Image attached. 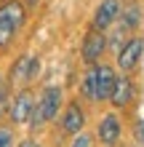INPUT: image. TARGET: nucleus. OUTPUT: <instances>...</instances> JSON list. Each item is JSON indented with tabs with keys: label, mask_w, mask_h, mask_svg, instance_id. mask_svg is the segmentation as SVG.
<instances>
[{
	"label": "nucleus",
	"mask_w": 144,
	"mask_h": 147,
	"mask_svg": "<svg viewBox=\"0 0 144 147\" xmlns=\"http://www.w3.org/2000/svg\"><path fill=\"white\" fill-rule=\"evenodd\" d=\"M24 19H27V11L19 0H8V3L0 5V51H5L13 43Z\"/></svg>",
	"instance_id": "nucleus-1"
},
{
	"label": "nucleus",
	"mask_w": 144,
	"mask_h": 147,
	"mask_svg": "<svg viewBox=\"0 0 144 147\" xmlns=\"http://www.w3.org/2000/svg\"><path fill=\"white\" fill-rule=\"evenodd\" d=\"M59 107H62V88H56V86L43 88L40 102L35 105V112H32V128H40L43 123L54 120L59 115Z\"/></svg>",
	"instance_id": "nucleus-2"
},
{
	"label": "nucleus",
	"mask_w": 144,
	"mask_h": 147,
	"mask_svg": "<svg viewBox=\"0 0 144 147\" xmlns=\"http://www.w3.org/2000/svg\"><path fill=\"white\" fill-rule=\"evenodd\" d=\"M141 54H144V40L141 38H131L120 46V54H117V67L125 72H131L133 67L141 62Z\"/></svg>",
	"instance_id": "nucleus-3"
},
{
	"label": "nucleus",
	"mask_w": 144,
	"mask_h": 147,
	"mask_svg": "<svg viewBox=\"0 0 144 147\" xmlns=\"http://www.w3.org/2000/svg\"><path fill=\"white\" fill-rule=\"evenodd\" d=\"M104 48H107V38L101 35V30H91L88 35L83 38L80 56H83L86 64H94V62H99V56L104 54Z\"/></svg>",
	"instance_id": "nucleus-4"
},
{
	"label": "nucleus",
	"mask_w": 144,
	"mask_h": 147,
	"mask_svg": "<svg viewBox=\"0 0 144 147\" xmlns=\"http://www.w3.org/2000/svg\"><path fill=\"white\" fill-rule=\"evenodd\" d=\"M115 19H120V0H101L94 13V30L104 32L107 27L115 24Z\"/></svg>",
	"instance_id": "nucleus-5"
},
{
	"label": "nucleus",
	"mask_w": 144,
	"mask_h": 147,
	"mask_svg": "<svg viewBox=\"0 0 144 147\" xmlns=\"http://www.w3.org/2000/svg\"><path fill=\"white\" fill-rule=\"evenodd\" d=\"M32 112H35V96L29 91H19V96L13 99V107H11V120L27 123V120H32Z\"/></svg>",
	"instance_id": "nucleus-6"
},
{
	"label": "nucleus",
	"mask_w": 144,
	"mask_h": 147,
	"mask_svg": "<svg viewBox=\"0 0 144 147\" xmlns=\"http://www.w3.org/2000/svg\"><path fill=\"white\" fill-rule=\"evenodd\" d=\"M115 80H117V75H115L112 67H107V64L96 67V102H104V99L112 96Z\"/></svg>",
	"instance_id": "nucleus-7"
},
{
	"label": "nucleus",
	"mask_w": 144,
	"mask_h": 147,
	"mask_svg": "<svg viewBox=\"0 0 144 147\" xmlns=\"http://www.w3.org/2000/svg\"><path fill=\"white\" fill-rule=\"evenodd\" d=\"M83 126H86V115H83V110H80V105H67V110H64V118H62V128L67 134H80L83 131Z\"/></svg>",
	"instance_id": "nucleus-8"
},
{
	"label": "nucleus",
	"mask_w": 144,
	"mask_h": 147,
	"mask_svg": "<svg viewBox=\"0 0 144 147\" xmlns=\"http://www.w3.org/2000/svg\"><path fill=\"white\" fill-rule=\"evenodd\" d=\"M38 70V59L35 56H21L16 59L13 70H11V83H27Z\"/></svg>",
	"instance_id": "nucleus-9"
},
{
	"label": "nucleus",
	"mask_w": 144,
	"mask_h": 147,
	"mask_svg": "<svg viewBox=\"0 0 144 147\" xmlns=\"http://www.w3.org/2000/svg\"><path fill=\"white\" fill-rule=\"evenodd\" d=\"M99 139L104 144H115L117 139H120V120H117L115 115H104L99 123Z\"/></svg>",
	"instance_id": "nucleus-10"
},
{
	"label": "nucleus",
	"mask_w": 144,
	"mask_h": 147,
	"mask_svg": "<svg viewBox=\"0 0 144 147\" xmlns=\"http://www.w3.org/2000/svg\"><path fill=\"white\" fill-rule=\"evenodd\" d=\"M131 96H133V86H131V80H128V78H117L109 102H112L115 107H125V105L131 102Z\"/></svg>",
	"instance_id": "nucleus-11"
},
{
	"label": "nucleus",
	"mask_w": 144,
	"mask_h": 147,
	"mask_svg": "<svg viewBox=\"0 0 144 147\" xmlns=\"http://www.w3.org/2000/svg\"><path fill=\"white\" fill-rule=\"evenodd\" d=\"M139 5L136 3H131L128 8H125V11L120 13V19H123V30H136L139 27Z\"/></svg>",
	"instance_id": "nucleus-12"
},
{
	"label": "nucleus",
	"mask_w": 144,
	"mask_h": 147,
	"mask_svg": "<svg viewBox=\"0 0 144 147\" xmlns=\"http://www.w3.org/2000/svg\"><path fill=\"white\" fill-rule=\"evenodd\" d=\"M83 94H86L88 99H94L96 102V67H91V70L86 72V78H83Z\"/></svg>",
	"instance_id": "nucleus-13"
},
{
	"label": "nucleus",
	"mask_w": 144,
	"mask_h": 147,
	"mask_svg": "<svg viewBox=\"0 0 144 147\" xmlns=\"http://www.w3.org/2000/svg\"><path fill=\"white\" fill-rule=\"evenodd\" d=\"M11 144H13V134L0 126V147H11Z\"/></svg>",
	"instance_id": "nucleus-14"
},
{
	"label": "nucleus",
	"mask_w": 144,
	"mask_h": 147,
	"mask_svg": "<svg viewBox=\"0 0 144 147\" xmlns=\"http://www.w3.org/2000/svg\"><path fill=\"white\" fill-rule=\"evenodd\" d=\"M72 147H91V136L88 134H78V139L72 142Z\"/></svg>",
	"instance_id": "nucleus-15"
},
{
	"label": "nucleus",
	"mask_w": 144,
	"mask_h": 147,
	"mask_svg": "<svg viewBox=\"0 0 144 147\" xmlns=\"http://www.w3.org/2000/svg\"><path fill=\"white\" fill-rule=\"evenodd\" d=\"M8 112V96H5V91L0 88V115H5Z\"/></svg>",
	"instance_id": "nucleus-16"
},
{
	"label": "nucleus",
	"mask_w": 144,
	"mask_h": 147,
	"mask_svg": "<svg viewBox=\"0 0 144 147\" xmlns=\"http://www.w3.org/2000/svg\"><path fill=\"white\" fill-rule=\"evenodd\" d=\"M136 136H139V142L144 144V120H141V123L136 126Z\"/></svg>",
	"instance_id": "nucleus-17"
},
{
	"label": "nucleus",
	"mask_w": 144,
	"mask_h": 147,
	"mask_svg": "<svg viewBox=\"0 0 144 147\" xmlns=\"http://www.w3.org/2000/svg\"><path fill=\"white\" fill-rule=\"evenodd\" d=\"M19 147H38V144H35V142H21Z\"/></svg>",
	"instance_id": "nucleus-18"
}]
</instances>
